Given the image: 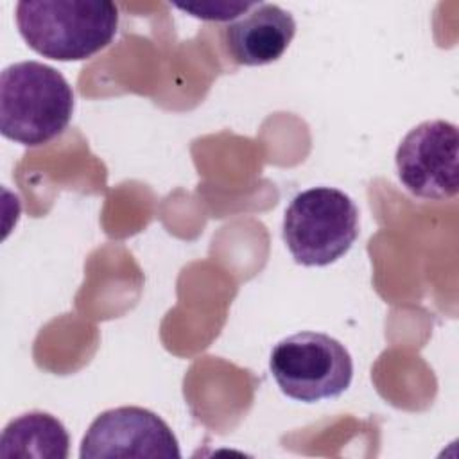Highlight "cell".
I'll use <instances>...</instances> for the list:
<instances>
[{
	"instance_id": "cell-1",
	"label": "cell",
	"mask_w": 459,
	"mask_h": 459,
	"mask_svg": "<svg viewBox=\"0 0 459 459\" xmlns=\"http://www.w3.org/2000/svg\"><path fill=\"white\" fill-rule=\"evenodd\" d=\"M14 16L25 43L56 61L91 57L118 27V7L109 0H22Z\"/></svg>"
},
{
	"instance_id": "cell-2",
	"label": "cell",
	"mask_w": 459,
	"mask_h": 459,
	"mask_svg": "<svg viewBox=\"0 0 459 459\" xmlns=\"http://www.w3.org/2000/svg\"><path fill=\"white\" fill-rule=\"evenodd\" d=\"M74 91L56 68L20 61L0 74V133L38 147L59 136L72 120Z\"/></svg>"
},
{
	"instance_id": "cell-3",
	"label": "cell",
	"mask_w": 459,
	"mask_h": 459,
	"mask_svg": "<svg viewBox=\"0 0 459 459\" xmlns=\"http://www.w3.org/2000/svg\"><path fill=\"white\" fill-rule=\"evenodd\" d=\"M281 237L296 264L330 265L344 256L359 237V208L337 188H308L287 206Z\"/></svg>"
},
{
	"instance_id": "cell-4",
	"label": "cell",
	"mask_w": 459,
	"mask_h": 459,
	"mask_svg": "<svg viewBox=\"0 0 459 459\" xmlns=\"http://www.w3.org/2000/svg\"><path fill=\"white\" fill-rule=\"evenodd\" d=\"M269 369L285 396L305 403L341 396L353 378L350 351L321 332L281 339L271 351Z\"/></svg>"
},
{
	"instance_id": "cell-5",
	"label": "cell",
	"mask_w": 459,
	"mask_h": 459,
	"mask_svg": "<svg viewBox=\"0 0 459 459\" xmlns=\"http://www.w3.org/2000/svg\"><path fill=\"white\" fill-rule=\"evenodd\" d=\"M459 133L446 120H427L412 127L394 156L396 174L409 194L445 201L459 188Z\"/></svg>"
},
{
	"instance_id": "cell-6",
	"label": "cell",
	"mask_w": 459,
	"mask_h": 459,
	"mask_svg": "<svg viewBox=\"0 0 459 459\" xmlns=\"http://www.w3.org/2000/svg\"><path fill=\"white\" fill-rule=\"evenodd\" d=\"M79 457L179 459L181 452L178 437L156 412L129 405L108 409L91 421L81 441Z\"/></svg>"
},
{
	"instance_id": "cell-7",
	"label": "cell",
	"mask_w": 459,
	"mask_h": 459,
	"mask_svg": "<svg viewBox=\"0 0 459 459\" xmlns=\"http://www.w3.org/2000/svg\"><path fill=\"white\" fill-rule=\"evenodd\" d=\"M294 34L296 22L289 11L256 2L244 16L224 27L222 39L235 63L262 66L280 59Z\"/></svg>"
},
{
	"instance_id": "cell-8",
	"label": "cell",
	"mask_w": 459,
	"mask_h": 459,
	"mask_svg": "<svg viewBox=\"0 0 459 459\" xmlns=\"http://www.w3.org/2000/svg\"><path fill=\"white\" fill-rule=\"evenodd\" d=\"M68 445V432L56 416L43 411H30L5 425L0 436V455L66 459Z\"/></svg>"
},
{
	"instance_id": "cell-9",
	"label": "cell",
	"mask_w": 459,
	"mask_h": 459,
	"mask_svg": "<svg viewBox=\"0 0 459 459\" xmlns=\"http://www.w3.org/2000/svg\"><path fill=\"white\" fill-rule=\"evenodd\" d=\"M256 2L251 4H233V2H208V4H176L178 9L190 13L195 18L201 20H212V22H230L238 18L240 14L247 13Z\"/></svg>"
}]
</instances>
